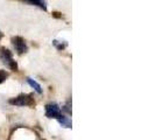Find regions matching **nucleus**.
Here are the masks:
<instances>
[{
    "label": "nucleus",
    "mask_w": 155,
    "mask_h": 140,
    "mask_svg": "<svg viewBox=\"0 0 155 140\" xmlns=\"http://www.w3.org/2000/svg\"><path fill=\"white\" fill-rule=\"evenodd\" d=\"M9 104L15 105V106H34L35 105V101H34L31 95L21 93V95H19L15 98L9 99Z\"/></svg>",
    "instance_id": "obj_1"
},
{
    "label": "nucleus",
    "mask_w": 155,
    "mask_h": 140,
    "mask_svg": "<svg viewBox=\"0 0 155 140\" xmlns=\"http://www.w3.org/2000/svg\"><path fill=\"white\" fill-rule=\"evenodd\" d=\"M0 58L4 61V63H5L11 70H18V64H16V62L14 61L13 54H12V52H11L9 49L5 48V47L0 48Z\"/></svg>",
    "instance_id": "obj_2"
},
{
    "label": "nucleus",
    "mask_w": 155,
    "mask_h": 140,
    "mask_svg": "<svg viewBox=\"0 0 155 140\" xmlns=\"http://www.w3.org/2000/svg\"><path fill=\"white\" fill-rule=\"evenodd\" d=\"M61 108L56 104V103H49L46 105V116L48 118H54V119H58L61 116Z\"/></svg>",
    "instance_id": "obj_3"
},
{
    "label": "nucleus",
    "mask_w": 155,
    "mask_h": 140,
    "mask_svg": "<svg viewBox=\"0 0 155 140\" xmlns=\"http://www.w3.org/2000/svg\"><path fill=\"white\" fill-rule=\"evenodd\" d=\"M12 45L15 48L16 53L19 55H22L23 53L27 52V45H26V41L21 38V36H15V38H12Z\"/></svg>",
    "instance_id": "obj_4"
},
{
    "label": "nucleus",
    "mask_w": 155,
    "mask_h": 140,
    "mask_svg": "<svg viewBox=\"0 0 155 140\" xmlns=\"http://www.w3.org/2000/svg\"><path fill=\"white\" fill-rule=\"evenodd\" d=\"M57 122L60 123V125H61L62 127H65V128H70V127H71V120H70L69 117L61 115L60 118L57 119Z\"/></svg>",
    "instance_id": "obj_5"
},
{
    "label": "nucleus",
    "mask_w": 155,
    "mask_h": 140,
    "mask_svg": "<svg viewBox=\"0 0 155 140\" xmlns=\"http://www.w3.org/2000/svg\"><path fill=\"white\" fill-rule=\"evenodd\" d=\"M27 83H28V84H29V85H31L38 93H42V88H41V85H40L36 81H34L33 78L28 77L27 78Z\"/></svg>",
    "instance_id": "obj_6"
},
{
    "label": "nucleus",
    "mask_w": 155,
    "mask_h": 140,
    "mask_svg": "<svg viewBox=\"0 0 155 140\" xmlns=\"http://www.w3.org/2000/svg\"><path fill=\"white\" fill-rule=\"evenodd\" d=\"M53 45H54L55 47H56V49H58V50H62V49H64L65 47L68 46V42L65 41V40H54L53 41Z\"/></svg>",
    "instance_id": "obj_7"
},
{
    "label": "nucleus",
    "mask_w": 155,
    "mask_h": 140,
    "mask_svg": "<svg viewBox=\"0 0 155 140\" xmlns=\"http://www.w3.org/2000/svg\"><path fill=\"white\" fill-rule=\"evenodd\" d=\"M26 2H28V4H31V5H35V6H39L40 8H42V9H47V4L45 1H38V0H33V1H26Z\"/></svg>",
    "instance_id": "obj_8"
},
{
    "label": "nucleus",
    "mask_w": 155,
    "mask_h": 140,
    "mask_svg": "<svg viewBox=\"0 0 155 140\" xmlns=\"http://www.w3.org/2000/svg\"><path fill=\"white\" fill-rule=\"evenodd\" d=\"M8 77V72H6L5 70H0V84Z\"/></svg>",
    "instance_id": "obj_9"
},
{
    "label": "nucleus",
    "mask_w": 155,
    "mask_h": 140,
    "mask_svg": "<svg viewBox=\"0 0 155 140\" xmlns=\"http://www.w3.org/2000/svg\"><path fill=\"white\" fill-rule=\"evenodd\" d=\"M63 110H64L67 113H69V115L71 113V109H70V102H68V103H67V104L63 106Z\"/></svg>",
    "instance_id": "obj_10"
},
{
    "label": "nucleus",
    "mask_w": 155,
    "mask_h": 140,
    "mask_svg": "<svg viewBox=\"0 0 155 140\" xmlns=\"http://www.w3.org/2000/svg\"><path fill=\"white\" fill-rule=\"evenodd\" d=\"M1 38H2V33L0 32V40H1Z\"/></svg>",
    "instance_id": "obj_11"
}]
</instances>
